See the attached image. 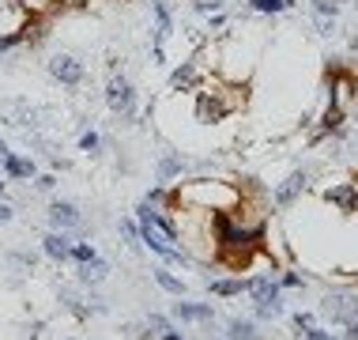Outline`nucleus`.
Instances as JSON below:
<instances>
[{"instance_id":"1","label":"nucleus","mask_w":358,"mask_h":340,"mask_svg":"<svg viewBox=\"0 0 358 340\" xmlns=\"http://www.w3.org/2000/svg\"><path fill=\"white\" fill-rule=\"evenodd\" d=\"M215 238H219L222 250H230V254H241V257H245L249 246L264 238V231H260V227H241V223H234V219L227 216V212H215Z\"/></svg>"},{"instance_id":"2","label":"nucleus","mask_w":358,"mask_h":340,"mask_svg":"<svg viewBox=\"0 0 358 340\" xmlns=\"http://www.w3.org/2000/svg\"><path fill=\"white\" fill-rule=\"evenodd\" d=\"M317 314L324 322H336V325H351L358 318V291H332V295L321 299Z\"/></svg>"},{"instance_id":"3","label":"nucleus","mask_w":358,"mask_h":340,"mask_svg":"<svg viewBox=\"0 0 358 340\" xmlns=\"http://www.w3.org/2000/svg\"><path fill=\"white\" fill-rule=\"evenodd\" d=\"M106 106L117 118H136V87L124 76H110V83H106Z\"/></svg>"},{"instance_id":"4","label":"nucleus","mask_w":358,"mask_h":340,"mask_svg":"<svg viewBox=\"0 0 358 340\" xmlns=\"http://www.w3.org/2000/svg\"><path fill=\"white\" fill-rule=\"evenodd\" d=\"M50 76L57 83H64V87H80L83 83V76H87V68L80 57H72V53H57L50 57Z\"/></svg>"},{"instance_id":"5","label":"nucleus","mask_w":358,"mask_h":340,"mask_svg":"<svg viewBox=\"0 0 358 340\" xmlns=\"http://www.w3.org/2000/svg\"><path fill=\"white\" fill-rule=\"evenodd\" d=\"M306 182H309V174H306V170L287 174V178H283V186H279V189L272 193V204H275V208H290V204H294L298 197H302Z\"/></svg>"},{"instance_id":"6","label":"nucleus","mask_w":358,"mask_h":340,"mask_svg":"<svg viewBox=\"0 0 358 340\" xmlns=\"http://www.w3.org/2000/svg\"><path fill=\"white\" fill-rule=\"evenodd\" d=\"M196 114H200V121H222L230 114V102L222 99L219 91H200V99H196Z\"/></svg>"},{"instance_id":"7","label":"nucleus","mask_w":358,"mask_h":340,"mask_svg":"<svg viewBox=\"0 0 358 340\" xmlns=\"http://www.w3.org/2000/svg\"><path fill=\"white\" fill-rule=\"evenodd\" d=\"M50 223H53V231H72L83 223V216L72 200H53L50 204Z\"/></svg>"},{"instance_id":"8","label":"nucleus","mask_w":358,"mask_h":340,"mask_svg":"<svg viewBox=\"0 0 358 340\" xmlns=\"http://www.w3.org/2000/svg\"><path fill=\"white\" fill-rule=\"evenodd\" d=\"M151 12H155V31H151V46H162L173 31V12H170V0H151Z\"/></svg>"},{"instance_id":"9","label":"nucleus","mask_w":358,"mask_h":340,"mask_svg":"<svg viewBox=\"0 0 358 340\" xmlns=\"http://www.w3.org/2000/svg\"><path fill=\"white\" fill-rule=\"evenodd\" d=\"M196 83H200V72H196V64H192V61L178 64L170 72V91H192Z\"/></svg>"},{"instance_id":"10","label":"nucleus","mask_w":358,"mask_h":340,"mask_svg":"<svg viewBox=\"0 0 358 340\" xmlns=\"http://www.w3.org/2000/svg\"><path fill=\"white\" fill-rule=\"evenodd\" d=\"M324 200L336 204L340 212H355L358 208V189L355 186H332V189H324Z\"/></svg>"},{"instance_id":"11","label":"nucleus","mask_w":358,"mask_h":340,"mask_svg":"<svg viewBox=\"0 0 358 340\" xmlns=\"http://www.w3.org/2000/svg\"><path fill=\"white\" fill-rule=\"evenodd\" d=\"M173 318H181V322H211V306L208 303H173Z\"/></svg>"},{"instance_id":"12","label":"nucleus","mask_w":358,"mask_h":340,"mask_svg":"<svg viewBox=\"0 0 358 340\" xmlns=\"http://www.w3.org/2000/svg\"><path fill=\"white\" fill-rule=\"evenodd\" d=\"M249 295H253V303H272V299H279V284L268 276H257L249 280Z\"/></svg>"},{"instance_id":"13","label":"nucleus","mask_w":358,"mask_h":340,"mask_svg":"<svg viewBox=\"0 0 358 340\" xmlns=\"http://www.w3.org/2000/svg\"><path fill=\"white\" fill-rule=\"evenodd\" d=\"M42 250L50 257H57V261H64L72 254V242H69V235H64V231H53V235H45L42 238Z\"/></svg>"},{"instance_id":"14","label":"nucleus","mask_w":358,"mask_h":340,"mask_svg":"<svg viewBox=\"0 0 358 340\" xmlns=\"http://www.w3.org/2000/svg\"><path fill=\"white\" fill-rule=\"evenodd\" d=\"M4 174L8 178H31L34 174V159H19V155H4Z\"/></svg>"},{"instance_id":"15","label":"nucleus","mask_w":358,"mask_h":340,"mask_svg":"<svg viewBox=\"0 0 358 340\" xmlns=\"http://www.w3.org/2000/svg\"><path fill=\"white\" fill-rule=\"evenodd\" d=\"M181 170H185V159H181L178 151H166L162 163H159V182H170L173 174H181Z\"/></svg>"},{"instance_id":"16","label":"nucleus","mask_w":358,"mask_h":340,"mask_svg":"<svg viewBox=\"0 0 358 340\" xmlns=\"http://www.w3.org/2000/svg\"><path fill=\"white\" fill-rule=\"evenodd\" d=\"M106 272H110V268H106V261L94 257V261H83V265H80V280H83V284H99V280H106Z\"/></svg>"},{"instance_id":"17","label":"nucleus","mask_w":358,"mask_h":340,"mask_svg":"<svg viewBox=\"0 0 358 340\" xmlns=\"http://www.w3.org/2000/svg\"><path fill=\"white\" fill-rule=\"evenodd\" d=\"M155 284H159L162 291H170V295H185V284H181L178 276H173V272H166V268H155Z\"/></svg>"},{"instance_id":"18","label":"nucleus","mask_w":358,"mask_h":340,"mask_svg":"<svg viewBox=\"0 0 358 340\" xmlns=\"http://www.w3.org/2000/svg\"><path fill=\"white\" fill-rule=\"evenodd\" d=\"M294 0H249V12L257 15H275V12H287Z\"/></svg>"},{"instance_id":"19","label":"nucleus","mask_w":358,"mask_h":340,"mask_svg":"<svg viewBox=\"0 0 358 340\" xmlns=\"http://www.w3.org/2000/svg\"><path fill=\"white\" fill-rule=\"evenodd\" d=\"M227 340H257V325L253 322H245V318H234V322L227 325Z\"/></svg>"},{"instance_id":"20","label":"nucleus","mask_w":358,"mask_h":340,"mask_svg":"<svg viewBox=\"0 0 358 340\" xmlns=\"http://www.w3.org/2000/svg\"><path fill=\"white\" fill-rule=\"evenodd\" d=\"M4 118L12 121V125H27V121L34 118V114H31V106H27L23 99H15V102H8V106H4Z\"/></svg>"},{"instance_id":"21","label":"nucleus","mask_w":358,"mask_h":340,"mask_svg":"<svg viewBox=\"0 0 358 340\" xmlns=\"http://www.w3.org/2000/svg\"><path fill=\"white\" fill-rule=\"evenodd\" d=\"M211 291L215 295H241V291H249V280H211Z\"/></svg>"},{"instance_id":"22","label":"nucleus","mask_w":358,"mask_h":340,"mask_svg":"<svg viewBox=\"0 0 358 340\" xmlns=\"http://www.w3.org/2000/svg\"><path fill=\"white\" fill-rule=\"evenodd\" d=\"M340 125H343V106H340V102H332V106L324 110L321 132H340Z\"/></svg>"},{"instance_id":"23","label":"nucleus","mask_w":358,"mask_h":340,"mask_svg":"<svg viewBox=\"0 0 358 340\" xmlns=\"http://www.w3.org/2000/svg\"><path fill=\"white\" fill-rule=\"evenodd\" d=\"M309 8H313V19H336L340 15V4H336V0H309Z\"/></svg>"},{"instance_id":"24","label":"nucleus","mask_w":358,"mask_h":340,"mask_svg":"<svg viewBox=\"0 0 358 340\" xmlns=\"http://www.w3.org/2000/svg\"><path fill=\"white\" fill-rule=\"evenodd\" d=\"M80 151H87V155H99V151H102V136L94 132V129H87V132L80 136Z\"/></svg>"},{"instance_id":"25","label":"nucleus","mask_w":358,"mask_h":340,"mask_svg":"<svg viewBox=\"0 0 358 340\" xmlns=\"http://www.w3.org/2000/svg\"><path fill=\"white\" fill-rule=\"evenodd\" d=\"M283 314V299H272V303H257V318H279Z\"/></svg>"},{"instance_id":"26","label":"nucleus","mask_w":358,"mask_h":340,"mask_svg":"<svg viewBox=\"0 0 358 340\" xmlns=\"http://www.w3.org/2000/svg\"><path fill=\"white\" fill-rule=\"evenodd\" d=\"M69 257H76V261L83 265V261H94L99 254H94V246H87V242H72V254H69Z\"/></svg>"},{"instance_id":"27","label":"nucleus","mask_w":358,"mask_h":340,"mask_svg":"<svg viewBox=\"0 0 358 340\" xmlns=\"http://www.w3.org/2000/svg\"><path fill=\"white\" fill-rule=\"evenodd\" d=\"M121 235L129 238V246H132V250H140V242H143V238H140V227H136L132 219H124V223H121Z\"/></svg>"},{"instance_id":"28","label":"nucleus","mask_w":358,"mask_h":340,"mask_svg":"<svg viewBox=\"0 0 358 340\" xmlns=\"http://www.w3.org/2000/svg\"><path fill=\"white\" fill-rule=\"evenodd\" d=\"M222 8H227V0H196V12H204V15L222 12Z\"/></svg>"},{"instance_id":"29","label":"nucleus","mask_w":358,"mask_h":340,"mask_svg":"<svg viewBox=\"0 0 358 340\" xmlns=\"http://www.w3.org/2000/svg\"><path fill=\"white\" fill-rule=\"evenodd\" d=\"M148 329H155V333L162 336V333H170V322H166L162 314H151V318H148Z\"/></svg>"},{"instance_id":"30","label":"nucleus","mask_w":358,"mask_h":340,"mask_svg":"<svg viewBox=\"0 0 358 340\" xmlns=\"http://www.w3.org/2000/svg\"><path fill=\"white\" fill-rule=\"evenodd\" d=\"M162 200H166V189H162V186H155V189L148 193V204H151V208H159Z\"/></svg>"},{"instance_id":"31","label":"nucleus","mask_w":358,"mask_h":340,"mask_svg":"<svg viewBox=\"0 0 358 340\" xmlns=\"http://www.w3.org/2000/svg\"><path fill=\"white\" fill-rule=\"evenodd\" d=\"M306 340H336V336L324 333V329H313V325H309V329H306Z\"/></svg>"},{"instance_id":"32","label":"nucleus","mask_w":358,"mask_h":340,"mask_svg":"<svg viewBox=\"0 0 358 340\" xmlns=\"http://www.w3.org/2000/svg\"><path fill=\"white\" fill-rule=\"evenodd\" d=\"M317 31H321V34H336V19H317Z\"/></svg>"},{"instance_id":"33","label":"nucleus","mask_w":358,"mask_h":340,"mask_svg":"<svg viewBox=\"0 0 358 340\" xmlns=\"http://www.w3.org/2000/svg\"><path fill=\"white\" fill-rule=\"evenodd\" d=\"M294 325L298 329H309V325H313V314H294Z\"/></svg>"},{"instance_id":"34","label":"nucleus","mask_w":358,"mask_h":340,"mask_svg":"<svg viewBox=\"0 0 358 340\" xmlns=\"http://www.w3.org/2000/svg\"><path fill=\"white\" fill-rule=\"evenodd\" d=\"M53 186H57L53 174H42V178H38V189H53Z\"/></svg>"},{"instance_id":"35","label":"nucleus","mask_w":358,"mask_h":340,"mask_svg":"<svg viewBox=\"0 0 358 340\" xmlns=\"http://www.w3.org/2000/svg\"><path fill=\"white\" fill-rule=\"evenodd\" d=\"M12 216H15V212H12V204H4V200H0V223H8Z\"/></svg>"},{"instance_id":"36","label":"nucleus","mask_w":358,"mask_h":340,"mask_svg":"<svg viewBox=\"0 0 358 340\" xmlns=\"http://www.w3.org/2000/svg\"><path fill=\"white\" fill-rule=\"evenodd\" d=\"M283 284H287V287H302V276H294V272H287V276H283Z\"/></svg>"},{"instance_id":"37","label":"nucleus","mask_w":358,"mask_h":340,"mask_svg":"<svg viewBox=\"0 0 358 340\" xmlns=\"http://www.w3.org/2000/svg\"><path fill=\"white\" fill-rule=\"evenodd\" d=\"M347 340H358V318H355V322L351 325H347V333H343Z\"/></svg>"},{"instance_id":"38","label":"nucleus","mask_w":358,"mask_h":340,"mask_svg":"<svg viewBox=\"0 0 358 340\" xmlns=\"http://www.w3.org/2000/svg\"><path fill=\"white\" fill-rule=\"evenodd\" d=\"M162 340H185V336H181V333H173V329H170V333H162Z\"/></svg>"},{"instance_id":"39","label":"nucleus","mask_w":358,"mask_h":340,"mask_svg":"<svg viewBox=\"0 0 358 340\" xmlns=\"http://www.w3.org/2000/svg\"><path fill=\"white\" fill-rule=\"evenodd\" d=\"M4 155H12V151H8V144H4V140H0V159H4Z\"/></svg>"},{"instance_id":"40","label":"nucleus","mask_w":358,"mask_h":340,"mask_svg":"<svg viewBox=\"0 0 358 340\" xmlns=\"http://www.w3.org/2000/svg\"><path fill=\"white\" fill-rule=\"evenodd\" d=\"M0 197H4V182H0Z\"/></svg>"},{"instance_id":"41","label":"nucleus","mask_w":358,"mask_h":340,"mask_svg":"<svg viewBox=\"0 0 358 340\" xmlns=\"http://www.w3.org/2000/svg\"><path fill=\"white\" fill-rule=\"evenodd\" d=\"M355 12H358V4H355Z\"/></svg>"}]
</instances>
